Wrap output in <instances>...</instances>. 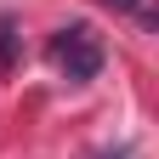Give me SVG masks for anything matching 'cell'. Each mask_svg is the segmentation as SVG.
I'll return each mask as SVG.
<instances>
[{
	"label": "cell",
	"mask_w": 159,
	"mask_h": 159,
	"mask_svg": "<svg viewBox=\"0 0 159 159\" xmlns=\"http://www.w3.org/2000/svg\"><path fill=\"white\" fill-rule=\"evenodd\" d=\"M51 63H57V74H63L68 85H85V80L102 74L108 51H102V40H97L85 23H68V29L51 34Z\"/></svg>",
	"instance_id": "6da1fadb"
},
{
	"label": "cell",
	"mask_w": 159,
	"mask_h": 159,
	"mask_svg": "<svg viewBox=\"0 0 159 159\" xmlns=\"http://www.w3.org/2000/svg\"><path fill=\"white\" fill-rule=\"evenodd\" d=\"M17 51H23V34L11 29V17H0V74L17 63Z\"/></svg>",
	"instance_id": "7a4b0ae2"
},
{
	"label": "cell",
	"mask_w": 159,
	"mask_h": 159,
	"mask_svg": "<svg viewBox=\"0 0 159 159\" xmlns=\"http://www.w3.org/2000/svg\"><path fill=\"white\" fill-rule=\"evenodd\" d=\"M102 6H119V11H131V6H142V0H102Z\"/></svg>",
	"instance_id": "3957f363"
},
{
	"label": "cell",
	"mask_w": 159,
	"mask_h": 159,
	"mask_svg": "<svg viewBox=\"0 0 159 159\" xmlns=\"http://www.w3.org/2000/svg\"><path fill=\"white\" fill-rule=\"evenodd\" d=\"M97 159H125V148H108V153H97Z\"/></svg>",
	"instance_id": "277c9868"
}]
</instances>
